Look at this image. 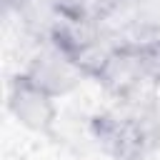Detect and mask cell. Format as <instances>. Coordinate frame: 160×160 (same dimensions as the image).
<instances>
[{"label":"cell","instance_id":"6da1fadb","mask_svg":"<svg viewBox=\"0 0 160 160\" xmlns=\"http://www.w3.org/2000/svg\"><path fill=\"white\" fill-rule=\"evenodd\" d=\"M92 140L115 160H145L160 148V108L150 100H125L90 120Z\"/></svg>","mask_w":160,"mask_h":160},{"label":"cell","instance_id":"7a4b0ae2","mask_svg":"<svg viewBox=\"0 0 160 160\" xmlns=\"http://www.w3.org/2000/svg\"><path fill=\"white\" fill-rule=\"evenodd\" d=\"M55 100L58 98H52L48 90L35 85L25 72L15 75L8 82V95H5L8 112L28 132H38V135L52 132L55 120H58V102Z\"/></svg>","mask_w":160,"mask_h":160},{"label":"cell","instance_id":"3957f363","mask_svg":"<svg viewBox=\"0 0 160 160\" xmlns=\"http://www.w3.org/2000/svg\"><path fill=\"white\" fill-rule=\"evenodd\" d=\"M95 80L100 82V88L112 95L115 100L125 102V100H135L138 95H142L145 88H152L142 65V55L138 50V45L132 42H120L105 60V65L98 70Z\"/></svg>","mask_w":160,"mask_h":160},{"label":"cell","instance_id":"277c9868","mask_svg":"<svg viewBox=\"0 0 160 160\" xmlns=\"http://www.w3.org/2000/svg\"><path fill=\"white\" fill-rule=\"evenodd\" d=\"M35 85H40L42 90H48L52 98H62L70 95L72 90L80 88V82L88 78L78 62L65 55L58 45L52 42H40L35 55L30 58L28 68L22 70Z\"/></svg>","mask_w":160,"mask_h":160},{"label":"cell","instance_id":"5b68a950","mask_svg":"<svg viewBox=\"0 0 160 160\" xmlns=\"http://www.w3.org/2000/svg\"><path fill=\"white\" fill-rule=\"evenodd\" d=\"M8 8L15 10L20 28L38 42H50L58 22L65 15L60 0H8Z\"/></svg>","mask_w":160,"mask_h":160}]
</instances>
